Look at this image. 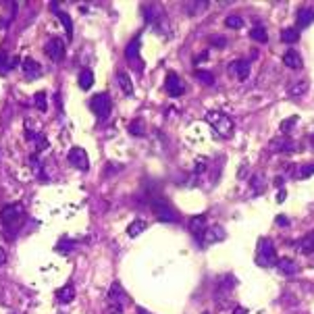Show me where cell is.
Here are the masks:
<instances>
[{"instance_id":"1","label":"cell","mask_w":314,"mask_h":314,"mask_svg":"<svg viewBox=\"0 0 314 314\" xmlns=\"http://www.w3.org/2000/svg\"><path fill=\"white\" fill-rule=\"evenodd\" d=\"M206 123L215 129L217 135H221V137H231L233 131H235L233 121L225 113H221V110H208V113H206Z\"/></svg>"},{"instance_id":"2","label":"cell","mask_w":314,"mask_h":314,"mask_svg":"<svg viewBox=\"0 0 314 314\" xmlns=\"http://www.w3.org/2000/svg\"><path fill=\"white\" fill-rule=\"evenodd\" d=\"M23 219H25V210L21 204H8L0 210V221H2V227L6 231H17L19 227L23 225Z\"/></svg>"},{"instance_id":"3","label":"cell","mask_w":314,"mask_h":314,"mask_svg":"<svg viewBox=\"0 0 314 314\" xmlns=\"http://www.w3.org/2000/svg\"><path fill=\"white\" fill-rule=\"evenodd\" d=\"M256 262L260 267H272L277 265L279 258H277V252H275V246H272L270 239H265L262 237L258 241V250H256Z\"/></svg>"},{"instance_id":"4","label":"cell","mask_w":314,"mask_h":314,"mask_svg":"<svg viewBox=\"0 0 314 314\" xmlns=\"http://www.w3.org/2000/svg\"><path fill=\"white\" fill-rule=\"evenodd\" d=\"M90 108L98 119H106L113 110V100H110L108 94H96L92 100H90Z\"/></svg>"},{"instance_id":"5","label":"cell","mask_w":314,"mask_h":314,"mask_svg":"<svg viewBox=\"0 0 314 314\" xmlns=\"http://www.w3.org/2000/svg\"><path fill=\"white\" fill-rule=\"evenodd\" d=\"M152 212L160 223H175L177 221V212L169 206V202L165 200H154L152 202Z\"/></svg>"},{"instance_id":"6","label":"cell","mask_w":314,"mask_h":314,"mask_svg":"<svg viewBox=\"0 0 314 314\" xmlns=\"http://www.w3.org/2000/svg\"><path fill=\"white\" fill-rule=\"evenodd\" d=\"M46 54L50 60H54V63H60L65 56V42L60 38H50L46 42Z\"/></svg>"},{"instance_id":"7","label":"cell","mask_w":314,"mask_h":314,"mask_svg":"<svg viewBox=\"0 0 314 314\" xmlns=\"http://www.w3.org/2000/svg\"><path fill=\"white\" fill-rule=\"evenodd\" d=\"M187 227H189V233L198 239V244H200V241L204 239V235H206V229H208V225H206V215L191 217L189 223H187Z\"/></svg>"},{"instance_id":"8","label":"cell","mask_w":314,"mask_h":314,"mask_svg":"<svg viewBox=\"0 0 314 314\" xmlns=\"http://www.w3.org/2000/svg\"><path fill=\"white\" fill-rule=\"evenodd\" d=\"M69 163L73 165L75 169H79V171H88L90 169V158L86 154V150L77 148V146L69 150Z\"/></svg>"},{"instance_id":"9","label":"cell","mask_w":314,"mask_h":314,"mask_svg":"<svg viewBox=\"0 0 314 314\" xmlns=\"http://www.w3.org/2000/svg\"><path fill=\"white\" fill-rule=\"evenodd\" d=\"M165 90H167V94L169 96H173V98H177V96H181L185 92V86H183V82L179 79V75L177 73H171L167 75V82H165Z\"/></svg>"},{"instance_id":"10","label":"cell","mask_w":314,"mask_h":314,"mask_svg":"<svg viewBox=\"0 0 314 314\" xmlns=\"http://www.w3.org/2000/svg\"><path fill=\"white\" fill-rule=\"evenodd\" d=\"M227 71H229L231 77H237V79L244 82V79H248V75H250V63L248 60H233V63H229Z\"/></svg>"},{"instance_id":"11","label":"cell","mask_w":314,"mask_h":314,"mask_svg":"<svg viewBox=\"0 0 314 314\" xmlns=\"http://www.w3.org/2000/svg\"><path fill=\"white\" fill-rule=\"evenodd\" d=\"M125 58L131 65H135V69H144V63L139 60V40L135 38L134 42H129L125 48Z\"/></svg>"},{"instance_id":"12","label":"cell","mask_w":314,"mask_h":314,"mask_svg":"<svg viewBox=\"0 0 314 314\" xmlns=\"http://www.w3.org/2000/svg\"><path fill=\"white\" fill-rule=\"evenodd\" d=\"M23 73L27 79H38L42 75V67H40V63L34 58H23Z\"/></svg>"},{"instance_id":"13","label":"cell","mask_w":314,"mask_h":314,"mask_svg":"<svg viewBox=\"0 0 314 314\" xmlns=\"http://www.w3.org/2000/svg\"><path fill=\"white\" fill-rule=\"evenodd\" d=\"M277 269H279V272H283V275H287V277L296 275V272L300 270L298 262L293 260V258H279V262H277Z\"/></svg>"},{"instance_id":"14","label":"cell","mask_w":314,"mask_h":314,"mask_svg":"<svg viewBox=\"0 0 314 314\" xmlns=\"http://www.w3.org/2000/svg\"><path fill=\"white\" fill-rule=\"evenodd\" d=\"M117 84H119L121 90H123V94H125V96H131V94H134V82H131L129 73H125V71H117Z\"/></svg>"},{"instance_id":"15","label":"cell","mask_w":314,"mask_h":314,"mask_svg":"<svg viewBox=\"0 0 314 314\" xmlns=\"http://www.w3.org/2000/svg\"><path fill=\"white\" fill-rule=\"evenodd\" d=\"M283 65L289 67V69H302V56L300 52H296V50H287L285 54H283Z\"/></svg>"},{"instance_id":"16","label":"cell","mask_w":314,"mask_h":314,"mask_svg":"<svg viewBox=\"0 0 314 314\" xmlns=\"http://www.w3.org/2000/svg\"><path fill=\"white\" fill-rule=\"evenodd\" d=\"M50 6H52L54 8V13H56V17L60 19V23H63V27L67 29V36L71 38V36H73V21H71V17L65 13V11H58V4L56 2H52V4H50Z\"/></svg>"},{"instance_id":"17","label":"cell","mask_w":314,"mask_h":314,"mask_svg":"<svg viewBox=\"0 0 314 314\" xmlns=\"http://www.w3.org/2000/svg\"><path fill=\"white\" fill-rule=\"evenodd\" d=\"M56 298H58V302H63V304H67V302H71L75 298V289H73V285H63L58 291H56Z\"/></svg>"},{"instance_id":"18","label":"cell","mask_w":314,"mask_h":314,"mask_svg":"<svg viewBox=\"0 0 314 314\" xmlns=\"http://www.w3.org/2000/svg\"><path fill=\"white\" fill-rule=\"evenodd\" d=\"M146 227H148V223L137 219V221H134V223H129V225H127V235L129 237H135V235H139L141 231H146Z\"/></svg>"},{"instance_id":"19","label":"cell","mask_w":314,"mask_h":314,"mask_svg":"<svg viewBox=\"0 0 314 314\" xmlns=\"http://www.w3.org/2000/svg\"><path fill=\"white\" fill-rule=\"evenodd\" d=\"M314 21V11H312V8H302V11L298 13V25L300 27H308L310 23Z\"/></svg>"},{"instance_id":"20","label":"cell","mask_w":314,"mask_h":314,"mask_svg":"<svg viewBox=\"0 0 314 314\" xmlns=\"http://www.w3.org/2000/svg\"><path fill=\"white\" fill-rule=\"evenodd\" d=\"M281 40H283L285 44H296L298 40H300V32H298L296 27H285V29L281 32Z\"/></svg>"},{"instance_id":"21","label":"cell","mask_w":314,"mask_h":314,"mask_svg":"<svg viewBox=\"0 0 314 314\" xmlns=\"http://www.w3.org/2000/svg\"><path fill=\"white\" fill-rule=\"evenodd\" d=\"M223 237H225V231H223L221 227H208V229H206V235H204V239L208 241V244H215V241H221Z\"/></svg>"},{"instance_id":"22","label":"cell","mask_w":314,"mask_h":314,"mask_svg":"<svg viewBox=\"0 0 314 314\" xmlns=\"http://www.w3.org/2000/svg\"><path fill=\"white\" fill-rule=\"evenodd\" d=\"M298 248L302 254H314V233H308V235L300 241Z\"/></svg>"},{"instance_id":"23","label":"cell","mask_w":314,"mask_h":314,"mask_svg":"<svg viewBox=\"0 0 314 314\" xmlns=\"http://www.w3.org/2000/svg\"><path fill=\"white\" fill-rule=\"evenodd\" d=\"M79 86H82V90H90L94 86V75L90 69H84L82 73H79Z\"/></svg>"},{"instance_id":"24","label":"cell","mask_w":314,"mask_h":314,"mask_svg":"<svg viewBox=\"0 0 314 314\" xmlns=\"http://www.w3.org/2000/svg\"><path fill=\"white\" fill-rule=\"evenodd\" d=\"M250 38H252V40H256V42H267V40H269V34H267V29L262 27V25H256V27H252Z\"/></svg>"},{"instance_id":"25","label":"cell","mask_w":314,"mask_h":314,"mask_svg":"<svg viewBox=\"0 0 314 314\" xmlns=\"http://www.w3.org/2000/svg\"><path fill=\"white\" fill-rule=\"evenodd\" d=\"M108 298L113 302H117V304H121V300L125 298V293H123V289H121L119 283H113V287H110V291H108Z\"/></svg>"},{"instance_id":"26","label":"cell","mask_w":314,"mask_h":314,"mask_svg":"<svg viewBox=\"0 0 314 314\" xmlns=\"http://www.w3.org/2000/svg\"><path fill=\"white\" fill-rule=\"evenodd\" d=\"M270 148H272V150H283V152H289V150H293L296 146H293L289 139H285V137H283V139H275V141H272V144H270Z\"/></svg>"},{"instance_id":"27","label":"cell","mask_w":314,"mask_h":314,"mask_svg":"<svg viewBox=\"0 0 314 314\" xmlns=\"http://www.w3.org/2000/svg\"><path fill=\"white\" fill-rule=\"evenodd\" d=\"M34 102H36V108L42 110V113H46L48 110V102H46V92H38L34 96Z\"/></svg>"},{"instance_id":"28","label":"cell","mask_w":314,"mask_h":314,"mask_svg":"<svg viewBox=\"0 0 314 314\" xmlns=\"http://www.w3.org/2000/svg\"><path fill=\"white\" fill-rule=\"evenodd\" d=\"M129 131H131V134H134V135H144V134H146L144 121H139V119L131 121V125H129Z\"/></svg>"},{"instance_id":"29","label":"cell","mask_w":314,"mask_h":314,"mask_svg":"<svg viewBox=\"0 0 314 314\" xmlns=\"http://www.w3.org/2000/svg\"><path fill=\"white\" fill-rule=\"evenodd\" d=\"M19 65V56H6V60H4V65L0 67V73H8L11 69H15Z\"/></svg>"},{"instance_id":"30","label":"cell","mask_w":314,"mask_h":314,"mask_svg":"<svg viewBox=\"0 0 314 314\" xmlns=\"http://www.w3.org/2000/svg\"><path fill=\"white\" fill-rule=\"evenodd\" d=\"M306 90H308V84L306 82H300V84H293L289 88V94L291 96H304V94H306Z\"/></svg>"},{"instance_id":"31","label":"cell","mask_w":314,"mask_h":314,"mask_svg":"<svg viewBox=\"0 0 314 314\" xmlns=\"http://www.w3.org/2000/svg\"><path fill=\"white\" fill-rule=\"evenodd\" d=\"M196 77H198L204 86H212V84H215V75H212L210 71H198Z\"/></svg>"},{"instance_id":"32","label":"cell","mask_w":314,"mask_h":314,"mask_svg":"<svg viewBox=\"0 0 314 314\" xmlns=\"http://www.w3.org/2000/svg\"><path fill=\"white\" fill-rule=\"evenodd\" d=\"M225 25L231 29H239V27H244V21H241V17H237V15H229L225 19Z\"/></svg>"},{"instance_id":"33","label":"cell","mask_w":314,"mask_h":314,"mask_svg":"<svg viewBox=\"0 0 314 314\" xmlns=\"http://www.w3.org/2000/svg\"><path fill=\"white\" fill-rule=\"evenodd\" d=\"M314 175V165H306V167H302L300 171H298V179H308V177H312Z\"/></svg>"},{"instance_id":"34","label":"cell","mask_w":314,"mask_h":314,"mask_svg":"<svg viewBox=\"0 0 314 314\" xmlns=\"http://www.w3.org/2000/svg\"><path fill=\"white\" fill-rule=\"evenodd\" d=\"M73 248H75V244H73V241H67V239H60L58 246H56L58 252H65V250L69 252V250H73Z\"/></svg>"},{"instance_id":"35","label":"cell","mask_w":314,"mask_h":314,"mask_svg":"<svg viewBox=\"0 0 314 314\" xmlns=\"http://www.w3.org/2000/svg\"><path fill=\"white\" fill-rule=\"evenodd\" d=\"M106 314H123V306H121V304H117V302H113V304L108 306Z\"/></svg>"},{"instance_id":"36","label":"cell","mask_w":314,"mask_h":314,"mask_svg":"<svg viewBox=\"0 0 314 314\" xmlns=\"http://www.w3.org/2000/svg\"><path fill=\"white\" fill-rule=\"evenodd\" d=\"M204 169H206V160H198L196 167H194V175H202V173H204Z\"/></svg>"},{"instance_id":"37","label":"cell","mask_w":314,"mask_h":314,"mask_svg":"<svg viewBox=\"0 0 314 314\" xmlns=\"http://www.w3.org/2000/svg\"><path fill=\"white\" fill-rule=\"evenodd\" d=\"M293 121H296V117H291V119H285L281 123V131H289L291 127H293Z\"/></svg>"},{"instance_id":"38","label":"cell","mask_w":314,"mask_h":314,"mask_svg":"<svg viewBox=\"0 0 314 314\" xmlns=\"http://www.w3.org/2000/svg\"><path fill=\"white\" fill-rule=\"evenodd\" d=\"M36 146H38V150H44V148H48V141H46V137H44V135H38V139H36Z\"/></svg>"},{"instance_id":"39","label":"cell","mask_w":314,"mask_h":314,"mask_svg":"<svg viewBox=\"0 0 314 314\" xmlns=\"http://www.w3.org/2000/svg\"><path fill=\"white\" fill-rule=\"evenodd\" d=\"M252 181H254V187H256V194H260V191H262V189H265V185H262V181H260V177L256 175L254 179H252Z\"/></svg>"},{"instance_id":"40","label":"cell","mask_w":314,"mask_h":314,"mask_svg":"<svg viewBox=\"0 0 314 314\" xmlns=\"http://www.w3.org/2000/svg\"><path fill=\"white\" fill-rule=\"evenodd\" d=\"M277 225H279V227H287V225H289V219L283 217V215H279V217H277Z\"/></svg>"},{"instance_id":"41","label":"cell","mask_w":314,"mask_h":314,"mask_svg":"<svg viewBox=\"0 0 314 314\" xmlns=\"http://www.w3.org/2000/svg\"><path fill=\"white\" fill-rule=\"evenodd\" d=\"M225 44H227L225 38H221V36H219V38H212V46H221V48H223Z\"/></svg>"},{"instance_id":"42","label":"cell","mask_w":314,"mask_h":314,"mask_svg":"<svg viewBox=\"0 0 314 314\" xmlns=\"http://www.w3.org/2000/svg\"><path fill=\"white\" fill-rule=\"evenodd\" d=\"M6 262V252H4V248H0V267H2Z\"/></svg>"},{"instance_id":"43","label":"cell","mask_w":314,"mask_h":314,"mask_svg":"<svg viewBox=\"0 0 314 314\" xmlns=\"http://www.w3.org/2000/svg\"><path fill=\"white\" fill-rule=\"evenodd\" d=\"M204 60H208V54H206V52H202V54L196 56V63H204Z\"/></svg>"},{"instance_id":"44","label":"cell","mask_w":314,"mask_h":314,"mask_svg":"<svg viewBox=\"0 0 314 314\" xmlns=\"http://www.w3.org/2000/svg\"><path fill=\"white\" fill-rule=\"evenodd\" d=\"M287 198V194H285V189H279V194H277V202H283Z\"/></svg>"},{"instance_id":"45","label":"cell","mask_w":314,"mask_h":314,"mask_svg":"<svg viewBox=\"0 0 314 314\" xmlns=\"http://www.w3.org/2000/svg\"><path fill=\"white\" fill-rule=\"evenodd\" d=\"M6 56H8V54L4 52V50H0V67H2V65H4V60H6Z\"/></svg>"},{"instance_id":"46","label":"cell","mask_w":314,"mask_h":314,"mask_svg":"<svg viewBox=\"0 0 314 314\" xmlns=\"http://www.w3.org/2000/svg\"><path fill=\"white\" fill-rule=\"evenodd\" d=\"M137 314H150V312H148V310H144L141 306H137Z\"/></svg>"},{"instance_id":"47","label":"cell","mask_w":314,"mask_h":314,"mask_svg":"<svg viewBox=\"0 0 314 314\" xmlns=\"http://www.w3.org/2000/svg\"><path fill=\"white\" fill-rule=\"evenodd\" d=\"M310 139H312V146H314V135H312V137H310Z\"/></svg>"},{"instance_id":"48","label":"cell","mask_w":314,"mask_h":314,"mask_svg":"<svg viewBox=\"0 0 314 314\" xmlns=\"http://www.w3.org/2000/svg\"><path fill=\"white\" fill-rule=\"evenodd\" d=\"M204 314H208V312H204Z\"/></svg>"}]
</instances>
